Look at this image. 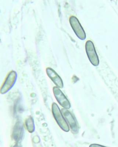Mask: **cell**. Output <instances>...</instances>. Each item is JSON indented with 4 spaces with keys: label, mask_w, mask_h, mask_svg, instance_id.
Wrapping results in <instances>:
<instances>
[{
    "label": "cell",
    "mask_w": 118,
    "mask_h": 147,
    "mask_svg": "<svg viewBox=\"0 0 118 147\" xmlns=\"http://www.w3.org/2000/svg\"><path fill=\"white\" fill-rule=\"evenodd\" d=\"M52 109L54 117L59 126L65 132H69V125L63 116L61 110H60L57 104L55 103L52 104Z\"/></svg>",
    "instance_id": "1"
},
{
    "label": "cell",
    "mask_w": 118,
    "mask_h": 147,
    "mask_svg": "<svg viewBox=\"0 0 118 147\" xmlns=\"http://www.w3.org/2000/svg\"><path fill=\"white\" fill-rule=\"evenodd\" d=\"M86 54L90 63L94 66H98L99 64V58L92 41L89 40L86 42Z\"/></svg>",
    "instance_id": "2"
},
{
    "label": "cell",
    "mask_w": 118,
    "mask_h": 147,
    "mask_svg": "<svg viewBox=\"0 0 118 147\" xmlns=\"http://www.w3.org/2000/svg\"><path fill=\"white\" fill-rule=\"evenodd\" d=\"M69 21L72 28L79 38L85 40L86 37V33L77 18L72 16L69 18Z\"/></svg>",
    "instance_id": "3"
},
{
    "label": "cell",
    "mask_w": 118,
    "mask_h": 147,
    "mask_svg": "<svg viewBox=\"0 0 118 147\" xmlns=\"http://www.w3.org/2000/svg\"><path fill=\"white\" fill-rule=\"evenodd\" d=\"M17 78V74L14 71H12L8 75L3 85L1 88V94H4L11 90L15 84Z\"/></svg>",
    "instance_id": "4"
},
{
    "label": "cell",
    "mask_w": 118,
    "mask_h": 147,
    "mask_svg": "<svg viewBox=\"0 0 118 147\" xmlns=\"http://www.w3.org/2000/svg\"><path fill=\"white\" fill-rule=\"evenodd\" d=\"M53 94L58 103L64 109H69L71 105L69 101L59 88L55 86L53 89Z\"/></svg>",
    "instance_id": "5"
},
{
    "label": "cell",
    "mask_w": 118,
    "mask_h": 147,
    "mask_svg": "<svg viewBox=\"0 0 118 147\" xmlns=\"http://www.w3.org/2000/svg\"><path fill=\"white\" fill-rule=\"evenodd\" d=\"M61 111L63 116L70 126L72 132L73 134L78 133V128L77 121L68 109L64 108L61 109Z\"/></svg>",
    "instance_id": "6"
},
{
    "label": "cell",
    "mask_w": 118,
    "mask_h": 147,
    "mask_svg": "<svg viewBox=\"0 0 118 147\" xmlns=\"http://www.w3.org/2000/svg\"><path fill=\"white\" fill-rule=\"evenodd\" d=\"M46 72L47 75L57 87L59 88H62L63 87V83L62 79L54 70L52 68L48 67L46 69Z\"/></svg>",
    "instance_id": "7"
},
{
    "label": "cell",
    "mask_w": 118,
    "mask_h": 147,
    "mask_svg": "<svg viewBox=\"0 0 118 147\" xmlns=\"http://www.w3.org/2000/svg\"><path fill=\"white\" fill-rule=\"evenodd\" d=\"M24 131V128L22 123L20 122H17L14 125L12 132L13 139L17 143L22 140Z\"/></svg>",
    "instance_id": "8"
},
{
    "label": "cell",
    "mask_w": 118,
    "mask_h": 147,
    "mask_svg": "<svg viewBox=\"0 0 118 147\" xmlns=\"http://www.w3.org/2000/svg\"><path fill=\"white\" fill-rule=\"evenodd\" d=\"M26 125L27 130L30 133H32L35 131V127L34 119L31 116L29 117L26 121Z\"/></svg>",
    "instance_id": "9"
},
{
    "label": "cell",
    "mask_w": 118,
    "mask_h": 147,
    "mask_svg": "<svg viewBox=\"0 0 118 147\" xmlns=\"http://www.w3.org/2000/svg\"><path fill=\"white\" fill-rule=\"evenodd\" d=\"M89 147H107L101 145H98L97 144H92Z\"/></svg>",
    "instance_id": "10"
},
{
    "label": "cell",
    "mask_w": 118,
    "mask_h": 147,
    "mask_svg": "<svg viewBox=\"0 0 118 147\" xmlns=\"http://www.w3.org/2000/svg\"><path fill=\"white\" fill-rule=\"evenodd\" d=\"M13 147H21V146L19 143H17Z\"/></svg>",
    "instance_id": "11"
}]
</instances>
